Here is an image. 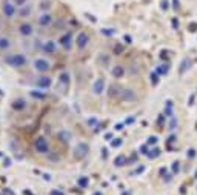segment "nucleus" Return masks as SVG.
<instances>
[{"label": "nucleus", "instance_id": "1", "mask_svg": "<svg viewBox=\"0 0 197 195\" xmlns=\"http://www.w3.org/2000/svg\"><path fill=\"white\" fill-rule=\"evenodd\" d=\"M5 63L11 68H22L28 63V60L23 54H11V55H6L5 57Z\"/></svg>", "mask_w": 197, "mask_h": 195}, {"label": "nucleus", "instance_id": "2", "mask_svg": "<svg viewBox=\"0 0 197 195\" xmlns=\"http://www.w3.org/2000/svg\"><path fill=\"white\" fill-rule=\"evenodd\" d=\"M34 151L37 154H42V155H45V154H49L51 152V146H49V141L45 138L43 135H39L34 140Z\"/></svg>", "mask_w": 197, "mask_h": 195}, {"label": "nucleus", "instance_id": "3", "mask_svg": "<svg viewBox=\"0 0 197 195\" xmlns=\"http://www.w3.org/2000/svg\"><path fill=\"white\" fill-rule=\"evenodd\" d=\"M32 66H34V69H36L37 72H40V74H45V72H48V71L51 69V63H49V60L43 58V57L34 58Z\"/></svg>", "mask_w": 197, "mask_h": 195}, {"label": "nucleus", "instance_id": "4", "mask_svg": "<svg viewBox=\"0 0 197 195\" xmlns=\"http://www.w3.org/2000/svg\"><path fill=\"white\" fill-rule=\"evenodd\" d=\"M89 152V146L86 143H79L75 148L73 149V157L75 160H83Z\"/></svg>", "mask_w": 197, "mask_h": 195}, {"label": "nucleus", "instance_id": "5", "mask_svg": "<svg viewBox=\"0 0 197 195\" xmlns=\"http://www.w3.org/2000/svg\"><path fill=\"white\" fill-rule=\"evenodd\" d=\"M16 6H17L16 3H11L9 0H5V2H3V8H2L3 16H5L6 18H13L17 14V8H16Z\"/></svg>", "mask_w": 197, "mask_h": 195}, {"label": "nucleus", "instance_id": "6", "mask_svg": "<svg viewBox=\"0 0 197 195\" xmlns=\"http://www.w3.org/2000/svg\"><path fill=\"white\" fill-rule=\"evenodd\" d=\"M34 85L37 86L39 89H49L52 86V78L51 77H48V76H39L34 80Z\"/></svg>", "mask_w": 197, "mask_h": 195}, {"label": "nucleus", "instance_id": "7", "mask_svg": "<svg viewBox=\"0 0 197 195\" xmlns=\"http://www.w3.org/2000/svg\"><path fill=\"white\" fill-rule=\"evenodd\" d=\"M119 98L123 100V102H134V100L137 98V94L130 88H122V91L119 94Z\"/></svg>", "mask_w": 197, "mask_h": 195}, {"label": "nucleus", "instance_id": "8", "mask_svg": "<svg viewBox=\"0 0 197 195\" xmlns=\"http://www.w3.org/2000/svg\"><path fill=\"white\" fill-rule=\"evenodd\" d=\"M37 23H39V26H42V28H48V26L52 25V14L51 12H43L40 14L39 20H37Z\"/></svg>", "mask_w": 197, "mask_h": 195}, {"label": "nucleus", "instance_id": "9", "mask_svg": "<svg viewBox=\"0 0 197 195\" xmlns=\"http://www.w3.org/2000/svg\"><path fill=\"white\" fill-rule=\"evenodd\" d=\"M88 43H89V35L86 32H80L77 35V39H75V45H77L79 49H85L88 46Z\"/></svg>", "mask_w": 197, "mask_h": 195}, {"label": "nucleus", "instance_id": "10", "mask_svg": "<svg viewBox=\"0 0 197 195\" xmlns=\"http://www.w3.org/2000/svg\"><path fill=\"white\" fill-rule=\"evenodd\" d=\"M32 31H34L32 25L28 23V22H23V23L19 25V32H20L22 37H29V35H32Z\"/></svg>", "mask_w": 197, "mask_h": 195}, {"label": "nucleus", "instance_id": "11", "mask_svg": "<svg viewBox=\"0 0 197 195\" xmlns=\"http://www.w3.org/2000/svg\"><path fill=\"white\" fill-rule=\"evenodd\" d=\"M42 51L46 52V54H54V52L57 51V43H56L54 40H46V42L43 43V46H42Z\"/></svg>", "mask_w": 197, "mask_h": 195}, {"label": "nucleus", "instance_id": "12", "mask_svg": "<svg viewBox=\"0 0 197 195\" xmlns=\"http://www.w3.org/2000/svg\"><path fill=\"white\" fill-rule=\"evenodd\" d=\"M103 89H105V78L98 77L97 80L94 81V85H93V92L97 94V95H100V94L103 92Z\"/></svg>", "mask_w": 197, "mask_h": 195}, {"label": "nucleus", "instance_id": "13", "mask_svg": "<svg viewBox=\"0 0 197 195\" xmlns=\"http://www.w3.org/2000/svg\"><path fill=\"white\" fill-rule=\"evenodd\" d=\"M120 91H122V86L120 85H109V88H108V97L109 98H119V94Z\"/></svg>", "mask_w": 197, "mask_h": 195}, {"label": "nucleus", "instance_id": "14", "mask_svg": "<svg viewBox=\"0 0 197 195\" xmlns=\"http://www.w3.org/2000/svg\"><path fill=\"white\" fill-rule=\"evenodd\" d=\"M71 43H73V34L66 32V34H63L62 37H60V46H63L65 49H69Z\"/></svg>", "mask_w": 197, "mask_h": 195}, {"label": "nucleus", "instance_id": "15", "mask_svg": "<svg viewBox=\"0 0 197 195\" xmlns=\"http://www.w3.org/2000/svg\"><path fill=\"white\" fill-rule=\"evenodd\" d=\"M11 108H13L14 111H23L26 108V102L23 98H17V100H14V102L11 103Z\"/></svg>", "mask_w": 197, "mask_h": 195}, {"label": "nucleus", "instance_id": "16", "mask_svg": "<svg viewBox=\"0 0 197 195\" xmlns=\"http://www.w3.org/2000/svg\"><path fill=\"white\" fill-rule=\"evenodd\" d=\"M9 48H11V40L5 35H0V51L5 52V51H8Z\"/></svg>", "mask_w": 197, "mask_h": 195}, {"label": "nucleus", "instance_id": "17", "mask_svg": "<svg viewBox=\"0 0 197 195\" xmlns=\"http://www.w3.org/2000/svg\"><path fill=\"white\" fill-rule=\"evenodd\" d=\"M111 76L114 77V78H122L125 76V68H123V66H120V65L114 66L112 71H111Z\"/></svg>", "mask_w": 197, "mask_h": 195}, {"label": "nucleus", "instance_id": "18", "mask_svg": "<svg viewBox=\"0 0 197 195\" xmlns=\"http://www.w3.org/2000/svg\"><path fill=\"white\" fill-rule=\"evenodd\" d=\"M57 138L62 141V143H68V141L71 140V135H69L68 131H60V132L57 134Z\"/></svg>", "mask_w": 197, "mask_h": 195}, {"label": "nucleus", "instance_id": "19", "mask_svg": "<svg viewBox=\"0 0 197 195\" xmlns=\"http://www.w3.org/2000/svg\"><path fill=\"white\" fill-rule=\"evenodd\" d=\"M125 164H128V158L125 155H119L116 158V161H114V166H117V167H120V166H125Z\"/></svg>", "mask_w": 197, "mask_h": 195}, {"label": "nucleus", "instance_id": "20", "mask_svg": "<svg viewBox=\"0 0 197 195\" xmlns=\"http://www.w3.org/2000/svg\"><path fill=\"white\" fill-rule=\"evenodd\" d=\"M59 83H62L65 86L69 85V74H68V72H62V74H60V76H59Z\"/></svg>", "mask_w": 197, "mask_h": 195}, {"label": "nucleus", "instance_id": "21", "mask_svg": "<svg viewBox=\"0 0 197 195\" xmlns=\"http://www.w3.org/2000/svg\"><path fill=\"white\" fill-rule=\"evenodd\" d=\"M159 155H160V149H159V148H153L151 151H148V154H146V157H148V158H151V160L156 158V157H159Z\"/></svg>", "mask_w": 197, "mask_h": 195}, {"label": "nucleus", "instance_id": "22", "mask_svg": "<svg viewBox=\"0 0 197 195\" xmlns=\"http://www.w3.org/2000/svg\"><path fill=\"white\" fill-rule=\"evenodd\" d=\"M77 184L80 186V187H88V184H89V178H88V177H80V178H79V181H77Z\"/></svg>", "mask_w": 197, "mask_h": 195}, {"label": "nucleus", "instance_id": "23", "mask_svg": "<svg viewBox=\"0 0 197 195\" xmlns=\"http://www.w3.org/2000/svg\"><path fill=\"white\" fill-rule=\"evenodd\" d=\"M191 65H192V62H191V60H188V58H186V60H183V63L180 65V72H185V71H186Z\"/></svg>", "mask_w": 197, "mask_h": 195}, {"label": "nucleus", "instance_id": "24", "mask_svg": "<svg viewBox=\"0 0 197 195\" xmlns=\"http://www.w3.org/2000/svg\"><path fill=\"white\" fill-rule=\"evenodd\" d=\"M29 94H31V97H34V98H37V100H45V94H43V92H39V91H31Z\"/></svg>", "mask_w": 197, "mask_h": 195}, {"label": "nucleus", "instance_id": "25", "mask_svg": "<svg viewBox=\"0 0 197 195\" xmlns=\"http://www.w3.org/2000/svg\"><path fill=\"white\" fill-rule=\"evenodd\" d=\"M156 72L159 74V76H165V74L168 72V65H162V66H159V68L156 69Z\"/></svg>", "mask_w": 197, "mask_h": 195}, {"label": "nucleus", "instance_id": "26", "mask_svg": "<svg viewBox=\"0 0 197 195\" xmlns=\"http://www.w3.org/2000/svg\"><path fill=\"white\" fill-rule=\"evenodd\" d=\"M46 155H48V160L52 161V163L59 161V155H57V154H51V152H49V154H46Z\"/></svg>", "mask_w": 197, "mask_h": 195}, {"label": "nucleus", "instance_id": "27", "mask_svg": "<svg viewBox=\"0 0 197 195\" xmlns=\"http://www.w3.org/2000/svg\"><path fill=\"white\" fill-rule=\"evenodd\" d=\"M122 143H123L122 138H114V140L111 141V146H112V148H119V146L122 144Z\"/></svg>", "mask_w": 197, "mask_h": 195}, {"label": "nucleus", "instance_id": "28", "mask_svg": "<svg viewBox=\"0 0 197 195\" xmlns=\"http://www.w3.org/2000/svg\"><path fill=\"white\" fill-rule=\"evenodd\" d=\"M102 34L108 35V37H112L116 34V31H114V29H102Z\"/></svg>", "mask_w": 197, "mask_h": 195}, {"label": "nucleus", "instance_id": "29", "mask_svg": "<svg viewBox=\"0 0 197 195\" xmlns=\"http://www.w3.org/2000/svg\"><path fill=\"white\" fill-rule=\"evenodd\" d=\"M137 160H139L137 154H132L130 158H128V164H131V163H137Z\"/></svg>", "mask_w": 197, "mask_h": 195}, {"label": "nucleus", "instance_id": "30", "mask_svg": "<svg viewBox=\"0 0 197 195\" xmlns=\"http://www.w3.org/2000/svg\"><path fill=\"white\" fill-rule=\"evenodd\" d=\"M151 80H153V85H157V81H159V74H157V72H153V74H151Z\"/></svg>", "mask_w": 197, "mask_h": 195}, {"label": "nucleus", "instance_id": "31", "mask_svg": "<svg viewBox=\"0 0 197 195\" xmlns=\"http://www.w3.org/2000/svg\"><path fill=\"white\" fill-rule=\"evenodd\" d=\"M49 195H65V192L60 189H52L51 192H49Z\"/></svg>", "mask_w": 197, "mask_h": 195}, {"label": "nucleus", "instance_id": "32", "mask_svg": "<svg viewBox=\"0 0 197 195\" xmlns=\"http://www.w3.org/2000/svg\"><path fill=\"white\" fill-rule=\"evenodd\" d=\"M19 14H20L22 17H26V16H29V8H22V11H20V12H19Z\"/></svg>", "mask_w": 197, "mask_h": 195}, {"label": "nucleus", "instance_id": "33", "mask_svg": "<svg viewBox=\"0 0 197 195\" xmlns=\"http://www.w3.org/2000/svg\"><path fill=\"white\" fill-rule=\"evenodd\" d=\"M157 140H159L157 137H149V138H148V141H146V144H148V146H149V144H154V143H157Z\"/></svg>", "mask_w": 197, "mask_h": 195}, {"label": "nucleus", "instance_id": "34", "mask_svg": "<svg viewBox=\"0 0 197 195\" xmlns=\"http://www.w3.org/2000/svg\"><path fill=\"white\" fill-rule=\"evenodd\" d=\"M148 151H149V146L148 144H143L142 148H140V152L142 154H148Z\"/></svg>", "mask_w": 197, "mask_h": 195}, {"label": "nucleus", "instance_id": "35", "mask_svg": "<svg viewBox=\"0 0 197 195\" xmlns=\"http://www.w3.org/2000/svg\"><path fill=\"white\" fill-rule=\"evenodd\" d=\"M132 121H136V117H128L125 120V125H132Z\"/></svg>", "mask_w": 197, "mask_h": 195}, {"label": "nucleus", "instance_id": "36", "mask_svg": "<svg viewBox=\"0 0 197 195\" xmlns=\"http://www.w3.org/2000/svg\"><path fill=\"white\" fill-rule=\"evenodd\" d=\"M114 52H116V54H120V52H123V46H120V45H117V46L114 48Z\"/></svg>", "mask_w": 197, "mask_h": 195}, {"label": "nucleus", "instance_id": "37", "mask_svg": "<svg viewBox=\"0 0 197 195\" xmlns=\"http://www.w3.org/2000/svg\"><path fill=\"white\" fill-rule=\"evenodd\" d=\"M173 171H174V174H177V172H179V161H176V163L173 164Z\"/></svg>", "mask_w": 197, "mask_h": 195}, {"label": "nucleus", "instance_id": "38", "mask_svg": "<svg viewBox=\"0 0 197 195\" xmlns=\"http://www.w3.org/2000/svg\"><path fill=\"white\" fill-rule=\"evenodd\" d=\"M157 125L159 126H163V115H159V117H157Z\"/></svg>", "mask_w": 197, "mask_h": 195}, {"label": "nucleus", "instance_id": "39", "mask_svg": "<svg viewBox=\"0 0 197 195\" xmlns=\"http://www.w3.org/2000/svg\"><path fill=\"white\" fill-rule=\"evenodd\" d=\"M14 3H16L17 6H23L26 3V0H14Z\"/></svg>", "mask_w": 197, "mask_h": 195}, {"label": "nucleus", "instance_id": "40", "mask_svg": "<svg viewBox=\"0 0 197 195\" xmlns=\"http://www.w3.org/2000/svg\"><path fill=\"white\" fill-rule=\"evenodd\" d=\"M188 157H189V158H194V157H196V151H194V149H189V151H188Z\"/></svg>", "mask_w": 197, "mask_h": 195}, {"label": "nucleus", "instance_id": "41", "mask_svg": "<svg viewBox=\"0 0 197 195\" xmlns=\"http://www.w3.org/2000/svg\"><path fill=\"white\" fill-rule=\"evenodd\" d=\"M96 123H97L96 118H89V120H88V125H89V126H96Z\"/></svg>", "mask_w": 197, "mask_h": 195}, {"label": "nucleus", "instance_id": "42", "mask_svg": "<svg viewBox=\"0 0 197 195\" xmlns=\"http://www.w3.org/2000/svg\"><path fill=\"white\" fill-rule=\"evenodd\" d=\"M165 114H166V115H173V108L169 109V103H168V108L165 109Z\"/></svg>", "mask_w": 197, "mask_h": 195}, {"label": "nucleus", "instance_id": "43", "mask_svg": "<svg viewBox=\"0 0 197 195\" xmlns=\"http://www.w3.org/2000/svg\"><path fill=\"white\" fill-rule=\"evenodd\" d=\"M160 6H162V9H168V2H166V0H163Z\"/></svg>", "mask_w": 197, "mask_h": 195}, {"label": "nucleus", "instance_id": "44", "mask_svg": "<svg viewBox=\"0 0 197 195\" xmlns=\"http://www.w3.org/2000/svg\"><path fill=\"white\" fill-rule=\"evenodd\" d=\"M189 31H197V23H191V26H189Z\"/></svg>", "mask_w": 197, "mask_h": 195}, {"label": "nucleus", "instance_id": "45", "mask_svg": "<svg viewBox=\"0 0 197 195\" xmlns=\"http://www.w3.org/2000/svg\"><path fill=\"white\" fill-rule=\"evenodd\" d=\"M143 169H145V167H143V166H140V167H139V169H136L134 172H132V174H140V172H142Z\"/></svg>", "mask_w": 197, "mask_h": 195}, {"label": "nucleus", "instance_id": "46", "mask_svg": "<svg viewBox=\"0 0 197 195\" xmlns=\"http://www.w3.org/2000/svg\"><path fill=\"white\" fill-rule=\"evenodd\" d=\"M123 126H125V123H122V125H116V129L120 131V129H123Z\"/></svg>", "mask_w": 197, "mask_h": 195}, {"label": "nucleus", "instance_id": "47", "mask_svg": "<svg viewBox=\"0 0 197 195\" xmlns=\"http://www.w3.org/2000/svg\"><path fill=\"white\" fill-rule=\"evenodd\" d=\"M177 23H179V22H177V18H173V26H174V28H177V26H179Z\"/></svg>", "mask_w": 197, "mask_h": 195}, {"label": "nucleus", "instance_id": "48", "mask_svg": "<svg viewBox=\"0 0 197 195\" xmlns=\"http://www.w3.org/2000/svg\"><path fill=\"white\" fill-rule=\"evenodd\" d=\"M105 140H112V134H106V135H105Z\"/></svg>", "mask_w": 197, "mask_h": 195}, {"label": "nucleus", "instance_id": "49", "mask_svg": "<svg viewBox=\"0 0 197 195\" xmlns=\"http://www.w3.org/2000/svg\"><path fill=\"white\" fill-rule=\"evenodd\" d=\"M23 194H25V195H32V192H31V190H28V189H25Z\"/></svg>", "mask_w": 197, "mask_h": 195}, {"label": "nucleus", "instance_id": "50", "mask_svg": "<svg viewBox=\"0 0 197 195\" xmlns=\"http://www.w3.org/2000/svg\"><path fill=\"white\" fill-rule=\"evenodd\" d=\"M125 40H126V42L130 43V42H131V37H130V35H125Z\"/></svg>", "mask_w": 197, "mask_h": 195}, {"label": "nucleus", "instance_id": "51", "mask_svg": "<svg viewBox=\"0 0 197 195\" xmlns=\"http://www.w3.org/2000/svg\"><path fill=\"white\" fill-rule=\"evenodd\" d=\"M122 195H131V192H128V190H126V192H123Z\"/></svg>", "mask_w": 197, "mask_h": 195}, {"label": "nucleus", "instance_id": "52", "mask_svg": "<svg viewBox=\"0 0 197 195\" xmlns=\"http://www.w3.org/2000/svg\"><path fill=\"white\" fill-rule=\"evenodd\" d=\"M94 195H103V194H100V192H94Z\"/></svg>", "mask_w": 197, "mask_h": 195}, {"label": "nucleus", "instance_id": "53", "mask_svg": "<svg viewBox=\"0 0 197 195\" xmlns=\"http://www.w3.org/2000/svg\"><path fill=\"white\" fill-rule=\"evenodd\" d=\"M0 157H2V152H0Z\"/></svg>", "mask_w": 197, "mask_h": 195}, {"label": "nucleus", "instance_id": "54", "mask_svg": "<svg viewBox=\"0 0 197 195\" xmlns=\"http://www.w3.org/2000/svg\"><path fill=\"white\" fill-rule=\"evenodd\" d=\"M196 177H197V174H196Z\"/></svg>", "mask_w": 197, "mask_h": 195}]
</instances>
